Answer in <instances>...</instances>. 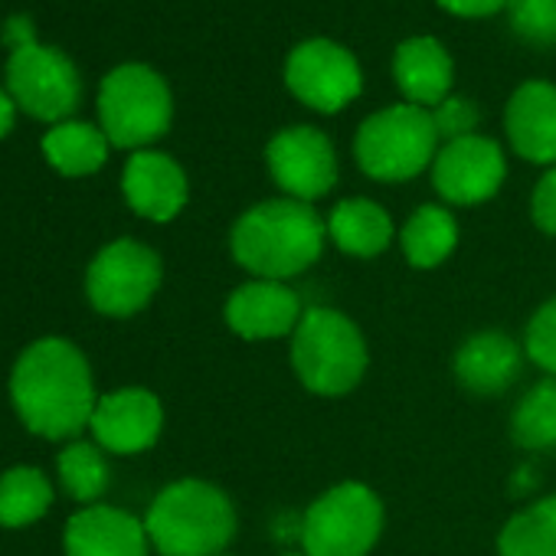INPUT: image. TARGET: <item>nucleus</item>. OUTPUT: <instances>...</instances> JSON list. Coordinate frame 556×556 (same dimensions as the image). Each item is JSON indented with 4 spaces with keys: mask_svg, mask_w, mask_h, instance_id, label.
I'll return each mask as SVG.
<instances>
[{
    "mask_svg": "<svg viewBox=\"0 0 556 556\" xmlns=\"http://www.w3.org/2000/svg\"><path fill=\"white\" fill-rule=\"evenodd\" d=\"M11 396L27 429L47 439L76 435L96 413L89 364L70 341L60 338L27 348L14 367Z\"/></svg>",
    "mask_w": 556,
    "mask_h": 556,
    "instance_id": "f257e3e1",
    "label": "nucleus"
},
{
    "mask_svg": "<svg viewBox=\"0 0 556 556\" xmlns=\"http://www.w3.org/2000/svg\"><path fill=\"white\" fill-rule=\"evenodd\" d=\"M325 239L328 223L315 213V206L282 197L249 206L229 232V249L232 258L252 271V278L286 282L321 258Z\"/></svg>",
    "mask_w": 556,
    "mask_h": 556,
    "instance_id": "f03ea898",
    "label": "nucleus"
},
{
    "mask_svg": "<svg viewBox=\"0 0 556 556\" xmlns=\"http://www.w3.org/2000/svg\"><path fill=\"white\" fill-rule=\"evenodd\" d=\"M144 527L161 556H219L236 533V507L216 484L187 478L154 497Z\"/></svg>",
    "mask_w": 556,
    "mask_h": 556,
    "instance_id": "7ed1b4c3",
    "label": "nucleus"
},
{
    "mask_svg": "<svg viewBox=\"0 0 556 556\" xmlns=\"http://www.w3.org/2000/svg\"><path fill=\"white\" fill-rule=\"evenodd\" d=\"M292 367L318 396L351 393L367 370L361 328L334 308H308L292 334Z\"/></svg>",
    "mask_w": 556,
    "mask_h": 556,
    "instance_id": "20e7f679",
    "label": "nucleus"
},
{
    "mask_svg": "<svg viewBox=\"0 0 556 556\" xmlns=\"http://www.w3.org/2000/svg\"><path fill=\"white\" fill-rule=\"evenodd\" d=\"M439 131L429 109L400 102L374 112L354 138L361 170L383 184L419 177L439 154Z\"/></svg>",
    "mask_w": 556,
    "mask_h": 556,
    "instance_id": "39448f33",
    "label": "nucleus"
},
{
    "mask_svg": "<svg viewBox=\"0 0 556 556\" xmlns=\"http://www.w3.org/2000/svg\"><path fill=\"white\" fill-rule=\"evenodd\" d=\"M99 118L115 148H144L170 128L174 99L151 66L125 63L102 79Z\"/></svg>",
    "mask_w": 556,
    "mask_h": 556,
    "instance_id": "423d86ee",
    "label": "nucleus"
},
{
    "mask_svg": "<svg viewBox=\"0 0 556 556\" xmlns=\"http://www.w3.org/2000/svg\"><path fill=\"white\" fill-rule=\"evenodd\" d=\"M383 530L380 497L361 484L344 481L325 491L302 517L305 556H367Z\"/></svg>",
    "mask_w": 556,
    "mask_h": 556,
    "instance_id": "0eeeda50",
    "label": "nucleus"
},
{
    "mask_svg": "<svg viewBox=\"0 0 556 556\" xmlns=\"http://www.w3.org/2000/svg\"><path fill=\"white\" fill-rule=\"evenodd\" d=\"M8 96L40 122H63L79 105L83 83L66 53L43 43H27L11 50Z\"/></svg>",
    "mask_w": 556,
    "mask_h": 556,
    "instance_id": "6e6552de",
    "label": "nucleus"
},
{
    "mask_svg": "<svg viewBox=\"0 0 556 556\" xmlns=\"http://www.w3.org/2000/svg\"><path fill=\"white\" fill-rule=\"evenodd\" d=\"M161 286V258L154 249L118 239L105 245L89 265L86 292L96 312L112 318H128L141 312Z\"/></svg>",
    "mask_w": 556,
    "mask_h": 556,
    "instance_id": "1a4fd4ad",
    "label": "nucleus"
},
{
    "mask_svg": "<svg viewBox=\"0 0 556 556\" xmlns=\"http://www.w3.org/2000/svg\"><path fill=\"white\" fill-rule=\"evenodd\" d=\"M286 86L302 105L334 115L361 96L364 76L351 50L328 37H312L289 53Z\"/></svg>",
    "mask_w": 556,
    "mask_h": 556,
    "instance_id": "9d476101",
    "label": "nucleus"
},
{
    "mask_svg": "<svg viewBox=\"0 0 556 556\" xmlns=\"http://www.w3.org/2000/svg\"><path fill=\"white\" fill-rule=\"evenodd\" d=\"M265 164L286 197L302 203L321 200L338 184L334 144L312 125H292L278 131L265 148Z\"/></svg>",
    "mask_w": 556,
    "mask_h": 556,
    "instance_id": "9b49d317",
    "label": "nucleus"
},
{
    "mask_svg": "<svg viewBox=\"0 0 556 556\" xmlns=\"http://www.w3.org/2000/svg\"><path fill=\"white\" fill-rule=\"evenodd\" d=\"M507 177V161L497 141L484 135H468L445 141L432 161V184L445 203L475 206L491 200Z\"/></svg>",
    "mask_w": 556,
    "mask_h": 556,
    "instance_id": "f8f14e48",
    "label": "nucleus"
},
{
    "mask_svg": "<svg viewBox=\"0 0 556 556\" xmlns=\"http://www.w3.org/2000/svg\"><path fill=\"white\" fill-rule=\"evenodd\" d=\"M302 302L286 282L252 278L226 302V325L245 341H275L295 334L302 321Z\"/></svg>",
    "mask_w": 556,
    "mask_h": 556,
    "instance_id": "ddd939ff",
    "label": "nucleus"
},
{
    "mask_svg": "<svg viewBox=\"0 0 556 556\" xmlns=\"http://www.w3.org/2000/svg\"><path fill=\"white\" fill-rule=\"evenodd\" d=\"M92 432L102 448L118 455L144 452L157 442L164 426V409L154 393L148 390H115L96 403L92 413Z\"/></svg>",
    "mask_w": 556,
    "mask_h": 556,
    "instance_id": "4468645a",
    "label": "nucleus"
},
{
    "mask_svg": "<svg viewBox=\"0 0 556 556\" xmlns=\"http://www.w3.org/2000/svg\"><path fill=\"white\" fill-rule=\"evenodd\" d=\"M504 128L523 161L556 167V86L543 79L517 86L504 112Z\"/></svg>",
    "mask_w": 556,
    "mask_h": 556,
    "instance_id": "2eb2a0df",
    "label": "nucleus"
},
{
    "mask_svg": "<svg viewBox=\"0 0 556 556\" xmlns=\"http://www.w3.org/2000/svg\"><path fill=\"white\" fill-rule=\"evenodd\" d=\"M125 200L135 213L154 223L174 219L187 203V174L161 151H135L122 177Z\"/></svg>",
    "mask_w": 556,
    "mask_h": 556,
    "instance_id": "dca6fc26",
    "label": "nucleus"
},
{
    "mask_svg": "<svg viewBox=\"0 0 556 556\" xmlns=\"http://www.w3.org/2000/svg\"><path fill=\"white\" fill-rule=\"evenodd\" d=\"M66 556H148V527L118 507H86L66 527Z\"/></svg>",
    "mask_w": 556,
    "mask_h": 556,
    "instance_id": "f3484780",
    "label": "nucleus"
},
{
    "mask_svg": "<svg viewBox=\"0 0 556 556\" xmlns=\"http://www.w3.org/2000/svg\"><path fill=\"white\" fill-rule=\"evenodd\" d=\"M393 79L409 105L432 112L439 102L452 96L455 66L448 50L435 37H409L396 47Z\"/></svg>",
    "mask_w": 556,
    "mask_h": 556,
    "instance_id": "a211bd4d",
    "label": "nucleus"
},
{
    "mask_svg": "<svg viewBox=\"0 0 556 556\" xmlns=\"http://www.w3.org/2000/svg\"><path fill=\"white\" fill-rule=\"evenodd\" d=\"M523 364V351L517 341H510L501 331H481L471 334L458 354H455V377L458 383L475 396H494L504 393Z\"/></svg>",
    "mask_w": 556,
    "mask_h": 556,
    "instance_id": "6ab92c4d",
    "label": "nucleus"
},
{
    "mask_svg": "<svg viewBox=\"0 0 556 556\" xmlns=\"http://www.w3.org/2000/svg\"><path fill=\"white\" fill-rule=\"evenodd\" d=\"M328 239L348 255L374 258L393 242V219L380 203L367 197H351L331 210Z\"/></svg>",
    "mask_w": 556,
    "mask_h": 556,
    "instance_id": "aec40b11",
    "label": "nucleus"
},
{
    "mask_svg": "<svg viewBox=\"0 0 556 556\" xmlns=\"http://www.w3.org/2000/svg\"><path fill=\"white\" fill-rule=\"evenodd\" d=\"M109 138L102 128L86 125V122H60L47 131L43 138V154L47 161L66 174V177H86L96 174L105 157H109Z\"/></svg>",
    "mask_w": 556,
    "mask_h": 556,
    "instance_id": "412c9836",
    "label": "nucleus"
},
{
    "mask_svg": "<svg viewBox=\"0 0 556 556\" xmlns=\"http://www.w3.org/2000/svg\"><path fill=\"white\" fill-rule=\"evenodd\" d=\"M455 242H458V223L445 206H435V203L419 206L400 232L403 255L416 268L442 265L455 252Z\"/></svg>",
    "mask_w": 556,
    "mask_h": 556,
    "instance_id": "4be33fe9",
    "label": "nucleus"
},
{
    "mask_svg": "<svg viewBox=\"0 0 556 556\" xmlns=\"http://www.w3.org/2000/svg\"><path fill=\"white\" fill-rule=\"evenodd\" d=\"M497 556H556V494L523 507L504 523Z\"/></svg>",
    "mask_w": 556,
    "mask_h": 556,
    "instance_id": "5701e85b",
    "label": "nucleus"
},
{
    "mask_svg": "<svg viewBox=\"0 0 556 556\" xmlns=\"http://www.w3.org/2000/svg\"><path fill=\"white\" fill-rule=\"evenodd\" d=\"M510 432L520 448L530 452L556 448V377L530 387V393L514 409Z\"/></svg>",
    "mask_w": 556,
    "mask_h": 556,
    "instance_id": "b1692460",
    "label": "nucleus"
},
{
    "mask_svg": "<svg viewBox=\"0 0 556 556\" xmlns=\"http://www.w3.org/2000/svg\"><path fill=\"white\" fill-rule=\"evenodd\" d=\"M53 501L50 481L37 468H11L0 478V523L24 527L43 517Z\"/></svg>",
    "mask_w": 556,
    "mask_h": 556,
    "instance_id": "393cba45",
    "label": "nucleus"
},
{
    "mask_svg": "<svg viewBox=\"0 0 556 556\" xmlns=\"http://www.w3.org/2000/svg\"><path fill=\"white\" fill-rule=\"evenodd\" d=\"M60 478L76 501H96L109 488V465L96 445L76 442L60 455Z\"/></svg>",
    "mask_w": 556,
    "mask_h": 556,
    "instance_id": "a878e982",
    "label": "nucleus"
},
{
    "mask_svg": "<svg viewBox=\"0 0 556 556\" xmlns=\"http://www.w3.org/2000/svg\"><path fill=\"white\" fill-rule=\"evenodd\" d=\"M510 30L533 47H556V0H507Z\"/></svg>",
    "mask_w": 556,
    "mask_h": 556,
    "instance_id": "bb28decb",
    "label": "nucleus"
},
{
    "mask_svg": "<svg viewBox=\"0 0 556 556\" xmlns=\"http://www.w3.org/2000/svg\"><path fill=\"white\" fill-rule=\"evenodd\" d=\"M523 344H527V357L546 370L549 377H556V299H549L527 325V334H523Z\"/></svg>",
    "mask_w": 556,
    "mask_h": 556,
    "instance_id": "cd10ccee",
    "label": "nucleus"
},
{
    "mask_svg": "<svg viewBox=\"0 0 556 556\" xmlns=\"http://www.w3.org/2000/svg\"><path fill=\"white\" fill-rule=\"evenodd\" d=\"M432 122H435V131H439L442 141H458V138L475 135V128H478V109L465 96H448L445 102H439L432 109Z\"/></svg>",
    "mask_w": 556,
    "mask_h": 556,
    "instance_id": "c85d7f7f",
    "label": "nucleus"
},
{
    "mask_svg": "<svg viewBox=\"0 0 556 556\" xmlns=\"http://www.w3.org/2000/svg\"><path fill=\"white\" fill-rule=\"evenodd\" d=\"M530 213L533 223L556 236V167H546V174L540 177V184L533 187V200H530Z\"/></svg>",
    "mask_w": 556,
    "mask_h": 556,
    "instance_id": "c756f323",
    "label": "nucleus"
},
{
    "mask_svg": "<svg viewBox=\"0 0 556 556\" xmlns=\"http://www.w3.org/2000/svg\"><path fill=\"white\" fill-rule=\"evenodd\" d=\"M439 8L455 14V17H494L501 11H507V0H439Z\"/></svg>",
    "mask_w": 556,
    "mask_h": 556,
    "instance_id": "7c9ffc66",
    "label": "nucleus"
},
{
    "mask_svg": "<svg viewBox=\"0 0 556 556\" xmlns=\"http://www.w3.org/2000/svg\"><path fill=\"white\" fill-rule=\"evenodd\" d=\"M4 43H8L11 50H21V47H27V43H37L34 24H30L27 17H11V21L4 24Z\"/></svg>",
    "mask_w": 556,
    "mask_h": 556,
    "instance_id": "2f4dec72",
    "label": "nucleus"
},
{
    "mask_svg": "<svg viewBox=\"0 0 556 556\" xmlns=\"http://www.w3.org/2000/svg\"><path fill=\"white\" fill-rule=\"evenodd\" d=\"M14 125V99L0 89V138H4Z\"/></svg>",
    "mask_w": 556,
    "mask_h": 556,
    "instance_id": "473e14b6",
    "label": "nucleus"
},
{
    "mask_svg": "<svg viewBox=\"0 0 556 556\" xmlns=\"http://www.w3.org/2000/svg\"><path fill=\"white\" fill-rule=\"evenodd\" d=\"M286 556H305V553H286Z\"/></svg>",
    "mask_w": 556,
    "mask_h": 556,
    "instance_id": "72a5a7b5",
    "label": "nucleus"
}]
</instances>
